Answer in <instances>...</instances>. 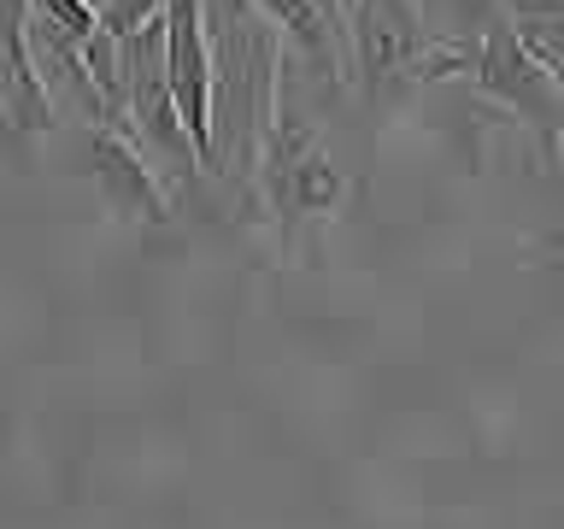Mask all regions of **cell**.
Listing matches in <instances>:
<instances>
[{"label": "cell", "mask_w": 564, "mask_h": 529, "mask_svg": "<svg viewBox=\"0 0 564 529\" xmlns=\"http://www.w3.org/2000/svg\"><path fill=\"white\" fill-rule=\"evenodd\" d=\"M546 141H553V148H558V153H564V112H558V118H553V130H546Z\"/></svg>", "instance_id": "8fae6325"}, {"label": "cell", "mask_w": 564, "mask_h": 529, "mask_svg": "<svg viewBox=\"0 0 564 529\" xmlns=\"http://www.w3.org/2000/svg\"><path fill=\"white\" fill-rule=\"evenodd\" d=\"M70 171H83L88 183H95V194L118 212V218H135V224H171L165 188H159V176L141 165V153H135L123 136L83 123V130H77V159H70Z\"/></svg>", "instance_id": "8992f818"}, {"label": "cell", "mask_w": 564, "mask_h": 529, "mask_svg": "<svg viewBox=\"0 0 564 529\" xmlns=\"http://www.w3.org/2000/svg\"><path fill=\"white\" fill-rule=\"evenodd\" d=\"M118 83H123V123H130V148L159 153L176 176H200V153L176 118L171 77H165V24H141L130 42H118Z\"/></svg>", "instance_id": "3957f363"}, {"label": "cell", "mask_w": 564, "mask_h": 529, "mask_svg": "<svg viewBox=\"0 0 564 529\" xmlns=\"http://www.w3.org/2000/svg\"><path fill=\"white\" fill-rule=\"evenodd\" d=\"M30 153H35V136L0 100V171H30Z\"/></svg>", "instance_id": "30bf717a"}, {"label": "cell", "mask_w": 564, "mask_h": 529, "mask_svg": "<svg viewBox=\"0 0 564 529\" xmlns=\"http://www.w3.org/2000/svg\"><path fill=\"white\" fill-rule=\"evenodd\" d=\"M341 171L329 165V148L317 136V123L289 100V88H276V118L264 130L259 171H253V201L271 206L282 247H294L300 229H317L341 212Z\"/></svg>", "instance_id": "7a4b0ae2"}, {"label": "cell", "mask_w": 564, "mask_h": 529, "mask_svg": "<svg viewBox=\"0 0 564 529\" xmlns=\"http://www.w3.org/2000/svg\"><path fill=\"white\" fill-rule=\"evenodd\" d=\"M465 83L476 88V95L511 106V112H518L523 123H535L541 136L553 130V118L564 112V88L546 77L541 60L518 42V30L506 24V12L476 35V65H470Z\"/></svg>", "instance_id": "5b68a950"}, {"label": "cell", "mask_w": 564, "mask_h": 529, "mask_svg": "<svg viewBox=\"0 0 564 529\" xmlns=\"http://www.w3.org/2000/svg\"><path fill=\"white\" fill-rule=\"evenodd\" d=\"M500 12L546 77L564 88V0H500Z\"/></svg>", "instance_id": "ba28073f"}, {"label": "cell", "mask_w": 564, "mask_h": 529, "mask_svg": "<svg viewBox=\"0 0 564 529\" xmlns=\"http://www.w3.org/2000/svg\"><path fill=\"white\" fill-rule=\"evenodd\" d=\"M435 30L423 24V0H352L347 12V77L377 106L394 88H412L417 60L430 53Z\"/></svg>", "instance_id": "277c9868"}, {"label": "cell", "mask_w": 564, "mask_h": 529, "mask_svg": "<svg viewBox=\"0 0 564 529\" xmlns=\"http://www.w3.org/2000/svg\"><path fill=\"white\" fill-rule=\"evenodd\" d=\"M253 12L271 24L282 42L300 47V60H306L312 83H341L347 77V42L324 24V12L312 7V0H253Z\"/></svg>", "instance_id": "52a82bcc"}, {"label": "cell", "mask_w": 564, "mask_h": 529, "mask_svg": "<svg viewBox=\"0 0 564 529\" xmlns=\"http://www.w3.org/2000/svg\"><path fill=\"white\" fill-rule=\"evenodd\" d=\"M83 7L95 12V24L112 35V42H130L141 24H153L165 0H83Z\"/></svg>", "instance_id": "9c48e42d"}, {"label": "cell", "mask_w": 564, "mask_h": 529, "mask_svg": "<svg viewBox=\"0 0 564 529\" xmlns=\"http://www.w3.org/2000/svg\"><path fill=\"white\" fill-rule=\"evenodd\" d=\"M206 47H212V141L206 171L229 188H247L253 201V171L264 130L276 118L282 88V35L253 12V0H206Z\"/></svg>", "instance_id": "6da1fadb"}]
</instances>
